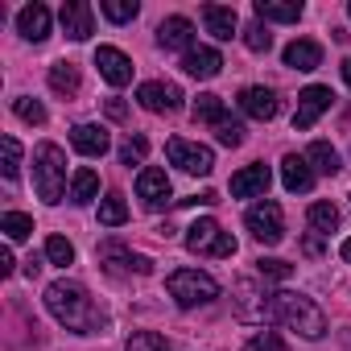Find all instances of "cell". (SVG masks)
Returning a JSON list of instances; mask_svg holds the SVG:
<instances>
[{
    "label": "cell",
    "instance_id": "41",
    "mask_svg": "<svg viewBox=\"0 0 351 351\" xmlns=\"http://www.w3.org/2000/svg\"><path fill=\"white\" fill-rule=\"evenodd\" d=\"M13 269H17V261H13V252H9V248H0V277H9Z\"/></svg>",
    "mask_w": 351,
    "mask_h": 351
},
{
    "label": "cell",
    "instance_id": "34",
    "mask_svg": "<svg viewBox=\"0 0 351 351\" xmlns=\"http://www.w3.org/2000/svg\"><path fill=\"white\" fill-rule=\"evenodd\" d=\"M244 46H248L252 54H265V50L273 46V34L265 29V21H252V25H244Z\"/></svg>",
    "mask_w": 351,
    "mask_h": 351
},
{
    "label": "cell",
    "instance_id": "9",
    "mask_svg": "<svg viewBox=\"0 0 351 351\" xmlns=\"http://www.w3.org/2000/svg\"><path fill=\"white\" fill-rule=\"evenodd\" d=\"M136 199L149 207V211H165L169 199H173V186H169V173L157 169V165H145L136 173Z\"/></svg>",
    "mask_w": 351,
    "mask_h": 351
},
{
    "label": "cell",
    "instance_id": "16",
    "mask_svg": "<svg viewBox=\"0 0 351 351\" xmlns=\"http://www.w3.org/2000/svg\"><path fill=\"white\" fill-rule=\"evenodd\" d=\"M71 145L83 153V157H104L112 149V136L104 124H75L71 128Z\"/></svg>",
    "mask_w": 351,
    "mask_h": 351
},
{
    "label": "cell",
    "instance_id": "32",
    "mask_svg": "<svg viewBox=\"0 0 351 351\" xmlns=\"http://www.w3.org/2000/svg\"><path fill=\"white\" fill-rule=\"evenodd\" d=\"M215 141L228 145V149H240V145H244V124H240L236 116H223V120L215 124Z\"/></svg>",
    "mask_w": 351,
    "mask_h": 351
},
{
    "label": "cell",
    "instance_id": "39",
    "mask_svg": "<svg viewBox=\"0 0 351 351\" xmlns=\"http://www.w3.org/2000/svg\"><path fill=\"white\" fill-rule=\"evenodd\" d=\"M0 149H5V178L13 182L17 173H21V145H17V136H5Z\"/></svg>",
    "mask_w": 351,
    "mask_h": 351
},
{
    "label": "cell",
    "instance_id": "44",
    "mask_svg": "<svg viewBox=\"0 0 351 351\" xmlns=\"http://www.w3.org/2000/svg\"><path fill=\"white\" fill-rule=\"evenodd\" d=\"M38 273H42V256H29L25 261V277H38Z\"/></svg>",
    "mask_w": 351,
    "mask_h": 351
},
{
    "label": "cell",
    "instance_id": "26",
    "mask_svg": "<svg viewBox=\"0 0 351 351\" xmlns=\"http://www.w3.org/2000/svg\"><path fill=\"white\" fill-rule=\"evenodd\" d=\"M50 87H54L58 95L75 99V95H79V66H75V62H54V66H50Z\"/></svg>",
    "mask_w": 351,
    "mask_h": 351
},
{
    "label": "cell",
    "instance_id": "3",
    "mask_svg": "<svg viewBox=\"0 0 351 351\" xmlns=\"http://www.w3.org/2000/svg\"><path fill=\"white\" fill-rule=\"evenodd\" d=\"M34 186H38L42 203H62V191H66V153L54 141H42L34 149Z\"/></svg>",
    "mask_w": 351,
    "mask_h": 351
},
{
    "label": "cell",
    "instance_id": "6",
    "mask_svg": "<svg viewBox=\"0 0 351 351\" xmlns=\"http://www.w3.org/2000/svg\"><path fill=\"white\" fill-rule=\"evenodd\" d=\"M165 157H169V165H178L182 173H195V178H207L215 169V153L207 145H199V141H186V136H169Z\"/></svg>",
    "mask_w": 351,
    "mask_h": 351
},
{
    "label": "cell",
    "instance_id": "23",
    "mask_svg": "<svg viewBox=\"0 0 351 351\" xmlns=\"http://www.w3.org/2000/svg\"><path fill=\"white\" fill-rule=\"evenodd\" d=\"M95 195H99V173L95 169H75V178H71V203L75 207H87V203H95Z\"/></svg>",
    "mask_w": 351,
    "mask_h": 351
},
{
    "label": "cell",
    "instance_id": "13",
    "mask_svg": "<svg viewBox=\"0 0 351 351\" xmlns=\"http://www.w3.org/2000/svg\"><path fill=\"white\" fill-rule=\"evenodd\" d=\"M330 99H335V95H330V87H318V83H314V87H306V91L298 95L293 128H302V132H306V128H314V120H318V116L330 108Z\"/></svg>",
    "mask_w": 351,
    "mask_h": 351
},
{
    "label": "cell",
    "instance_id": "46",
    "mask_svg": "<svg viewBox=\"0 0 351 351\" xmlns=\"http://www.w3.org/2000/svg\"><path fill=\"white\" fill-rule=\"evenodd\" d=\"M339 252H343V261L351 265V240H343V248H339Z\"/></svg>",
    "mask_w": 351,
    "mask_h": 351
},
{
    "label": "cell",
    "instance_id": "14",
    "mask_svg": "<svg viewBox=\"0 0 351 351\" xmlns=\"http://www.w3.org/2000/svg\"><path fill=\"white\" fill-rule=\"evenodd\" d=\"M58 17H62V29H66L71 42H87V38L95 34V17H91V5H87V0H66Z\"/></svg>",
    "mask_w": 351,
    "mask_h": 351
},
{
    "label": "cell",
    "instance_id": "5",
    "mask_svg": "<svg viewBox=\"0 0 351 351\" xmlns=\"http://www.w3.org/2000/svg\"><path fill=\"white\" fill-rule=\"evenodd\" d=\"M186 248L195 256H219V261H228V256H236V236H228L215 219H199V223L186 228Z\"/></svg>",
    "mask_w": 351,
    "mask_h": 351
},
{
    "label": "cell",
    "instance_id": "22",
    "mask_svg": "<svg viewBox=\"0 0 351 351\" xmlns=\"http://www.w3.org/2000/svg\"><path fill=\"white\" fill-rule=\"evenodd\" d=\"M285 66H293V71H318L322 66V46L310 42V38L289 42L285 46Z\"/></svg>",
    "mask_w": 351,
    "mask_h": 351
},
{
    "label": "cell",
    "instance_id": "2",
    "mask_svg": "<svg viewBox=\"0 0 351 351\" xmlns=\"http://www.w3.org/2000/svg\"><path fill=\"white\" fill-rule=\"evenodd\" d=\"M265 322H281V326L298 330L302 339H322V335H326V318H322V310H318L310 298L289 293V289L265 298Z\"/></svg>",
    "mask_w": 351,
    "mask_h": 351
},
{
    "label": "cell",
    "instance_id": "1",
    "mask_svg": "<svg viewBox=\"0 0 351 351\" xmlns=\"http://www.w3.org/2000/svg\"><path fill=\"white\" fill-rule=\"evenodd\" d=\"M46 310L75 335H104L108 330V314L95 306V298L79 285V281H54L46 285Z\"/></svg>",
    "mask_w": 351,
    "mask_h": 351
},
{
    "label": "cell",
    "instance_id": "21",
    "mask_svg": "<svg viewBox=\"0 0 351 351\" xmlns=\"http://www.w3.org/2000/svg\"><path fill=\"white\" fill-rule=\"evenodd\" d=\"M182 71H186V75H195V79H215V75L223 71V58H219V50L199 46V50L182 54Z\"/></svg>",
    "mask_w": 351,
    "mask_h": 351
},
{
    "label": "cell",
    "instance_id": "19",
    "mask_svg": "<svg viewBox=\"0 0 351 351\" xmlns=\"http://www.w3.org/2000/svg\"><path fill=\"white\" fill-rule=\"evenodd\" d=\"M281 182H285L289 195H306V191L314 186V169H310V161L298 157V153H285V161H281Z\"/></svg>",
    "mask_w": 351,
    "mask_h": 351
},
{
    "label": "cell",
    "instance_id": "33",
    "mask_svg": "<svg viewBox=\"0 0 351 351\" xmlns=\"http://www.w3.org/2000/svg\"><path fill=\"white\" fill-rule=\"evenodd\" d=\"M46 261H50V265H62V269L75 265V244H71L66 236H50V240H46Z\"/></svg>",
    "mask_w": 351,
    "mask_h": 351
},
{
    "label": "cell",
    "instance_id": "47",
    "mask_svg": "<svg viewBox=\"0 0 351 351\" xmlns=\"http://www.w3.org/2000/svg\"><path fill=\"white\" fill-rule=\"evenodd\" d=\"M347 17H351V5H347Z\"/></svg>",
    "mask_w": 351,
    "mask_h": 351
},
{
    "label": "cell",
    "instance_id": "40",
    "mask_svg": "<svg viewBox=\"0 0 351 351\" xmlns=\"http://www.w3.org/2000/svg\"><path fill=\"white\" fill-rule=\"evenodd\" d=\"M244 351H285V343H281L277 330H261V335H252V339L244 343Z\"/></svg>",
    "mask_w": 351,
    "mask_h": 351
},
{
    "label": "cell",
    "instance_id": "27",
    "mask_svg": "<svg viewBox=\"0 0 351 351\" xmlns=\"http://www.w3.org/2000/svg\"><path fill=\"white\" fill-rule=\"evenodd\" d=\"M306 219H310L314 236H330V232L339 228V207H335V203H314V207L306 211Z\"/></svg>",
    "mask_w": 351,
    "mask_h": 351
},
{
    "label": "cell",
    "instance_id": "20",
    "mask_svg": "<svg viewBox=\"0 0 351 351\" xmlns=\"http://www.w3.org/2000/svg\"><path fill=\"white\" fill-rule=\"evenodd\" d=\"M203 21H207V29H211L219 42H232L236 29H240V17H236L232 5H203Z\"/></svg>",
    "mask_w": 351,
    "mask_h": 351
},
{
    "label": "cell",
    "instance_id": "28",
    "mask_svg": "<svg viewBox=\"0 0 351 351\" xmlns=\"http://www.w3.org/2000/svg\"><path fill=\"white\" fill-rule=\"evenodd\" d=\"M99 223L104 228H120V223H128V207H124V195H108V199H99Z\"/></svg>",
    "mask_w": 351,
    "mask_h": 351
},
{
    "label": "cell",
    "instance_id": "12",
    "mask_svg": "<svg viewBox=\"0 0 351 351\" xmlns=\"http://www.w3.org/2000/svg\"><path fill=\"white\" fill-rule=\"evenodd\" d=\"M95 66H99V75L112 87H128L132 83V58L124 50H116V46H99L95 50Z\"/></svg>",
    "mask_w": 351,
    "mask_h": 351
},
{
    "label": "cell",
    "instance_id": "18",
    "mask_svg": "<svg viewBox=\"0 0 351 351\" xmlns=\"http://www.w3.org/2000/svg\"><path fill=\"white\" fill-rule=\"evenodd\" d=\"M17 34L25 38V42H46L50 38V9L46 5H25L21 13H17Z\"/></svg>",
    "mask_w": 351,
    "mask_h": 351
},
{
    "label": "cell",
    "instance_id": "8",
    "mask_svg": "<svg viewBox=\"0 0 351 351\" xmlns=\"http://www.w3.org/2000/svg\"><path fill=\"white\" fill-rule=\"evenodd\" d=\"M244 223H248V232H252L261 244H281V240H285V215H281V207H277L273 199L248 207Z\"/></svg>",
    "mask_w": 351,
    "mask_h": 351
},
{
    "label": "cell",
    "instance_id": "11",
    "mask_svg": "<svg viewBox=\"0 0 351 351\" xmlns=\"http://www.w3.org/2000/svg\"><path fill=\"white\" fill-rule=\"evenodd\" d=\"M269 182H273L269 165L256 161V165H244L240 173H232V195L236 199H265L269 195Z\"/></svg>",
    "mask_w": 351,
    "mask_h": 351
},
{
    "label": "cell",
    "instance_id": "17",
    "mask_svg": "<svg viewBox=\"0 0 351 351\" xmlns=\"http://www.w3.org/2000/svg\"><path fill=\"white\" fill-rule=\"evenodd\" d=\"M157 42L165 46V50H195V25L186 21V17H165L161 25H157Z\"/></svg>",
    "mask_w": 351,
    "mask_h": 351
},
{
    "label": "cell",
    "instance_id": "29",
    "mask_svg": "<svg viewBox=\"0 0 351 351\" xmlns=\"http://www.w3.org/2000/svg\"><path fill=\"white\" fill-rule=\"evenodd\" d=\"M223 116H228V108H223V99H219V95H211V91H207V95H199V99H195V120H199V124H219Z\"/></svg>",
    "mask_w": 351,
    "mask_h": 351
},
{
    "label": "cell",
    "instance_id": "37",
    "mask_svg": "<svg viewBox=\"0 0 351 351\" xmlns=\"http://www.w3.org/2000/svg\"><path fill=\"white\" fill-rule=\"evenodd\" d=\"M124 351H169V343H165V335H157V330H141V335L128 339Z\"/></svg>",
    "mask_w": 351,
    "mask_h": 351
},
{
    "label": "cell",
    "instance_id": "24",
    "mask_svg": "<svg viewBox=\"0 0 351 351\" xmlns=\"http://www.w3.org/2000/svg\"><path fill=\"white\" fill-rule=\"evenodd\" d=\"M256 21H298L302 5L298 0H256Z\"/></svg>",
    "mask_w": 351,
    "mask_h": 351
},
{
    "label": "cell",
    "instance_id": "7",
    "mask_svg": "<svg viewBox=\"0 0 351 351\" xmlns=\"http://www.w3.org/2000/svg\"><path fill=\"white\" fill-rule=\"evenodd\" d=\"M95 256H99L104 273H112V277H128V273L149 277V273H153V261H149V256H141V252H132V248H128V244H120V240H104Z\"/></svg>",
    "mask_w": 351,
    "mask_h": 351
},
{
    "label": "cell",
    "instance_id": "15",
    "mask_svg": "<svg viewBox=\"0 0 351 351\" xmlns=\"http://www.w3.org/2000/svg\"><path fill=\"white\" fill-rule=\"evenodd\" d=\"M240 112L252 116V120H273V116L281 112V99H277V91H269V87H244V91H240Z\"/></svg>",
    "mask_w": 351,
    "mask_h": 351
},
{
    "label": "cell",
    "instance_id": "43",
    "mask_svg": "<svg viewBox=\"0 0 351 351\" xmlns=\"http://www.w3.org/2000/svg\"><path fill=\"white\" fill-rule=\"evenodd\" d=\"M302 248H306V256H318V252H322V240H318V236H306Z\"/></svg>",
    "mask_w": 351,
    "mask_h": 351
},
{
    "label": "cell",
    "instance_id": "25",
    "mask_svg": "<svg viewBox=\"0 0 351 351\" xmlns=\"http://www.w3.org/2000/svg\"><path fill=\"white\" fill-rule=\"evenodd\" d=\"M306 161H310L314 173H326V178H335V173L343 169V165H339V153H335L326 141H314V145L306 149Z\"/></svg>",
    "mask_w": 351,
    "mask_h": 351
},
{
    "label": "cell",
    "instance_id": "35",
    "mask_svg": "<svg viewBox=\"0 0 351 351\" xmlns=\"http://www.w3.org/2000/svg\"><path fill=\"white\" fill-rule=\"evenodd\" d=\"M256 273L269 277V281H289L293 277V265L289 261H277V256H261L256 261Z\"/></svg>",
    "mask_w": 351,
    "mask_h": 351
},
{
    "label": "cell",
    "instance_id": "30",
    "mask_svg": "<svg viewBox=\"0 0 351 351\" xmlns=\"http://www.w3.org/2000/svg\"><path fill=\"white\" fill-rule=\"evenodd\" d=\"M0 232H5L9 240H29L34 236V219L21 215V211H5L0 215Z\"/></svg>",
    "mask_w": 351,
    "mask_h": 351
},
{
    "label": "cell",
    "instance_id": "36",
    "mask_svg": "<svg viewBox=\"0 0 351 351\" xmlns=\"http://www.w3.org/2000/svg\"><path fill=\"white\" fill-rule=\"evenodd\" d=\"M13 112H17L25 124H46V108H42L38 99H29V95H17V99H13Z\"/></svg>",
    "mask_w": 351,
    "mask_h": 351
},
{
    "label": "cell",
    "instance_id": "31",
    "mask_svg": "<svg viewBox=\"0 0 351 351\" xmlns=\"http://www.w3.org/2000/svg\"><path fill=\"white\" fill-rule=\"evenodd\" d=\"M99 13H104L108 21H116V25H128V21L141 13V5H136V0H104Z\"/></svg>",
    "mask_w": 351,
    "mask_h": 351
},
{
    "label": "cell",
    "instance_id": "42",
    "mask_svg": "<svg viewBox=\"0 0 351 351\" xmlns=\"http://www.w3.org/2000/svg\"><path fill=\"white\" fill-rule=\"evenodd\" d=\"M108 116H112V120H124V116H128L124 99H108Z\"/></svg>",
    "mask_w": 351,
    "mask_h": 351
},
{
    "label": "cell",
    "instance_id": "4",
    "mask_svg": "<svg viewBox=\"0 0 351 351\" xmlns=\"http://www.w3.org/2000/svg\"><path fill=\"white\" fill-rule=\"evenodd\" d=\"M165 289H169V298L178 302L182 310L207 306V302L219 298V281H215L211 273H199V269H173V273L165 277Z\"/></svg>",
    "mask_w": 351,
    "mask_h": 351
},
{
    "label": "cell",
    "instance_id": "10",
    "mask_svg": "<svg viewBox=\"0 0 351 351\" xmlns=\"http://www.w3.org/2000/svg\"><path fill=\"white\" fill-rule=\"evenodd\" d=\"M182 99H186V95H182L178 83H161V79H153V83H141V87H136V104H141L145 112H157V116L178 112Z\"/></svg>",
    "mask_w": 351,
    "mask_h": 351
},
{
    "label": "cell",
    "instance_id": "38",
    "mask_svg": "<svg viewBox=\"0 0 351 351\" xmlns=\"http://www.w3.org/2000/svg\"><path fill=\"white\" fill-rule=\"evenodd\" d=\"M145 153H149V141H145L141 132H136V136H128V141L120 145V161H124V165H141V161H145Z\"/></svg>",
    "mask_w": 351,
    "mask_h": 351
},
{
    "label": "cell",
    "instance_id": "45",
    "mask_svg": "<svg viewBox=\"0 0 351 351\" xmlns=\"http://www.w3.org/2000/svg\"><path fill=\"white\" fill-rule=\"evenodd\" d=\"M343 83L351 87V58H343Z\"/></svg>",
    "mask_w": 351,
    "mask_h": 351
}]
</instances>
